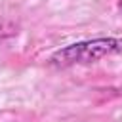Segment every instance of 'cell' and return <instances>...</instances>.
Masks as SVG:
<instances>
[{
    "instance_id": "6da1fadb",
    "label": "cell",
    "mask_w": 122,
    "mask_h": 122,
    "mask_svg": "<svg viewBox=\"0 0 122 122\" xmlns=\"http://www.w3.org/2000/svg\"><path fill=\"white\" fill-rule=\"evenodd\" d=\"M122 50V40L120 38H93V40H82L69 44L61 50H57L51 55V65L55 67H71V65H80V63H93L99 61L101 57L112 55Z\"/></svg>"
},
{
    "instance_id": "7a4b0ae2",
    "label": "cell",
    "mask_w": 122,
    "mask_h": 122,
    "mask_svg": "<svg viewBox=\"0 0 122 122\" xmlns=\"http://www.w3.org/2000/svg\"><path fill=\"white\" fill-rule=\"evenodd\" d=\"M118 8H120V11H122V0H118Z\"/></svg>"
}]
</instances>
